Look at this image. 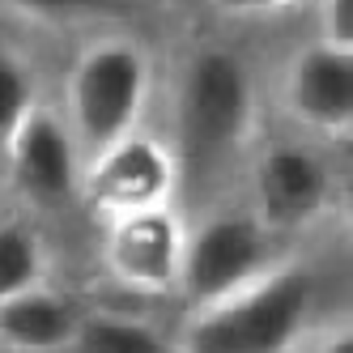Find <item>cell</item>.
<instances>
[{"mask_svg": "<svg viewBox=\"0 0 353 353\" xmlns=\"http://www.w3.org/2000/svg\"><path fill=\"white\" fill-rule=\"evenodd\" d=\"M276 268V234L256 217V213H217L188 230L183 243V268H179V290L196 307L234 294L251 281H260L264 272Z\"/></svg>", "mask_w": 353, "mask_h": 353, "instance_id": "obj_4", "label": "cell"}, {"mask_svg": "<svg viewBox=\"0 0 353 353\" xmlns=\"http://www.w3.org/2000/svg\"><path fill=\"white\" fill-rule=\"evenodd\" d=\"M315 302V272L276 264L260 281L196 307L179 327L174 353H294L311 341Z\"/></svg>", "mask_w": 353, "mask_h": 353, "instance_id": "obj_2", "label": "cell"}, {"mask_svg": "<svg viewBox=\"0 0 353 353\" xmlns=\"http://www.w3.org/2000/svg\"><path fill=\"white\" fill-rule=\"evenodd\" d=\"M285 107L311 132L341 137L353 123V52L327 43L302 47L285 72Z\"/></svg>", "mask_w": 353, "mask_h": 353, "instance_id": "obj_9", "label": "cell"}, {"mask_svg": "<svg viewBox=\"0 0 353 353\" xmlns=\"http://www.w3.org/2000/svg\"><path fill=\"white\" fill-rule=\"evenodd\" d=\"M0 170H5V183L13 188L17 200H26L30 209L52 213L81 196L85 158H81L77 141H72L64 115L34 103L13 128Z\"/></svg>", "mask_w": 353, "mask_h": 353, "instance_id": "obj_5", "label": "cell"}, {"mask_svg": "<svg viewBox=\"0 0 353 353\" xmlns=\"http://www.w3.org/2000/svg\"><path fill=\"white\" fill-rule=\"evenodd\" d=\"M311 353H353V332H349V323H336V327H327V332L311 336Z\"/></svg>", "mask_w": 353, "mask_h": 353, "instance_id": "obj_17", "label": "cell"}, {"mask_svg": "<svg viewBox=\"0 0 353 353\" xmlns=\"http://www.w3.org/2000/svg\"><path fill=\"white\" fill-rule=\"evenodd\" d=\"M174 158L162 141L149 137H123L81 170V196L85 205L103 217H132L145 209H166L174 200Z\"/></svg>", "mask_w": 353, "mask_h": 353, "instance_id": "obj_6", "label": "cell"}, {"mask_svg": "<svg viewBox=\"0 0 353 353\" xmlns=\"http://www.w3.org/2000/svg\"><path fill=\"white\" fill-rule=\"evenodd\" d=\"M213 5L230 17H264V13H276V9H290L294 0H213Z\"/></svg>", "mask_w": 353, "mask_h": 353, "instance_id": "obj_16", "label": "cell"}, {"mask_svg": "<svg viewBox=\"0 0 353 353\" xmlns=\"http://www.w3.org/2000/svg\"><path fill=\"white\" fill-rule=\"evenodd\" d=\"M256 123V90L239 56L221 47H200L188 60L174 98V192L209 188L225 174Z\"/></svg>", "mask_w": 353, "mask_h": 353, "instance_id": "obj_1", "label": "cell"}, {"mask_svg": "<svg viewBox=\"0 0 353 353\" xmlns=\"http://www.w3.org/2000/svg\"><path fill=\"white\" fill-rule=\"evenodd\" d=\"M319 43L353 52V0H323L319 5Z\"/></svg>", "mask_w": 353, "mask_h": 353, "instance_id": "obj_15", "label": "cell"}, {"mask_svg": "<svg viewBox=\"0 0 353 353\" xmlns=\"http://www.w3.org/2000/svg\"><path fill=\"white\" fill-rule=\"evenodd\" d=\"M183 243H188V230L170 205L115 217L107 221V234H103L107 276L132 294H149V298L174 294L179 290V268H183Z\"/></svg>", "mask_w": 353, "mask_h": 353, "instance_id": "obj_7", "label": "cell"}, {"mask_svg": "<svg viewBox=\"0 0 353 353\" xmlns=\"http://www.w3.org/2000/svg\"><path fill=\"white\" fill-rule=\"evenodd\" d=\"M251 196H256V213L272 234L298 230V225L315 221L327 209L332 196V174L323 158L302 145H268L251 166Z\"/></svg>", "mask_w": 353, "mask_h": 353, "instance_id": "obj_8", "label": "cell"}, {"mask_svg": "<svg viewBox=\"0 0 353 353\" xmlns=\"http://www.w3.org/2000/svg\"><path fill=\"white\" fill-rule=\"evenodd\" d=\"M149 81L154 64L132 39H98L77 56L64 85V123L85 162L137 132L149 103Z\"/></svg>", "mask_w": 353, "mask_h": 353, "instance_id": "obj_3", "label": "cell"}, {"mask_svg": "<svg viewBox=\"0 0 353 353\" xmlns=\"http://www.w3.org/2000/svg\"><path fill=\"white\" fill-rule=\"evenodd\" d=\"M5 9L47 21V26H72V21H98V17H115L132 5V0H0Z\"/></svg>", "mask_w": 353, "mask_h": 353, "instance_id": "obj_14", "label": "cell"}, {"mask_svg": "<svg viewBox=\"0 0 353 353\" xmlns=\"http://www.w3.org/2000/svg\"><path fill=\"white\" fill-rule=\"evenodd\" d=\"M34 103L39 98H34V77H30L26 60L0 43V158H5V145H9L13 128Z\"/></svg>", "mask_w": 353, "mask_h": 353, "instance_id": "obj_13", "label": "cell"}, {"mask_svg": "<svg viewBox=\"0 0 353 353\" xmlns=\"http://www.w3.org/2000/svg\"><path fill=\"white\" fill-rule=\"evenodd\" d=\"M47 281V247L30 221H0V302Z\"/></svg>", "mask_w": 353, "mask_h": 353, "instance_id": "obj_11", "label": "cell"}, {"mask_svg": "<svg viewBox=\"0 0 353 353\" xmlns=\"http://www.w3.org/2000/svg\"><path fill=\"white\" fill-rule=\"evenodd\" d=\"M72 353H174V345L132 315H85Z\"/></svg>", "mask_w": 353, "mask_h": 353, "instance_id": "obj_12", "label": "cell"}, {"mask_svg": "<svg viewBox=\"0 0 353 353\" xmlns=\"http://www.w3.org/2000/svg\"><path fill=\"white\" fill-rule=\"evenodd\" d=\"M85 323L81 302L52 285H30L0 302V349L5 353H72Z\"/></svg>", "mask_w": 353, "mask_h": 353, "instance_id": "obj_10", "label": "cell"}]
</instances>
